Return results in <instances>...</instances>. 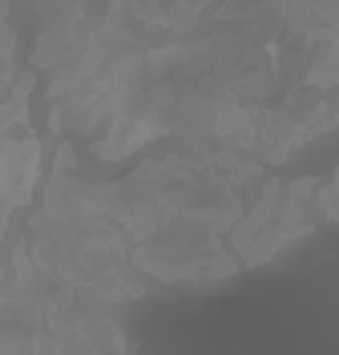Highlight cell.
Instances as JSON below:
<instances>
[{"instance_id": "3", "label": "cell", "mask_w": 339, "mask_h": 355, "mask_svg": "<svg viewBox=\"0 0 339 355\" xmlns=\"http://www.w3.org/2000/svg\"><path fill=\"white\" fill-rule=\"evenodd\" d=\"M315 210L327 222H339V170L331 174L327 186H319V190H315Z\"/></svg>"}, {"instance_id": "4", "label": "cell", "mask_w": 339, "mask_h": 355, "mask_svg": "<svg viewBox=\"0 0 339 355\" xmlns=\"http://www.w3.org/2000/svg\"><path fill=\"white\" fill-rule=\"evenodd\" d=\"M4 283H8V266H4V259H0V291H4Z\"/></svg>"}, {"instance_id": "2", "label": "cell", "mask_w": 339, "mask_h": 355, "mask_svg": "<svg viewBox=\"0 0 339 355\" xmlns=\"http://www.w3.org/2000/svg\"><path fill=\"white\" fill-rule=\"evenodd\" d=\"M315 190L319 182L311 174L295 178V182H283V178H267L259 202L250 206L243 218L230 226V250L238 254L243 270H254L263 266L271 254H279L287 243L303 239L315 230Z\"/></svg>"}, {"instance_id": "1", "label": "cell", "mask_w": 339, "mask_h": 355, "mask_svg": "<svg viewBox=\"0 0 339 355\" xmlns=\"http://www.w3.org/2000/svg\"><path fill=\"white\" fill-rule=\"evenodd\" d=\"M24 246L37 266L105 299L110 307L150 291V283L130 259V234L121 230V222L77 202L53 178L45 190V210L28 218Z\"/></svg>"}]
</instances>
